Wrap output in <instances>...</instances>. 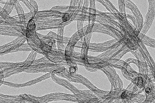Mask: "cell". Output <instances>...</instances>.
Wrapping results in <instances>:
<instances>
[{"label":"cell","instance_id":"6da1fadb","mask_svg":"<svg viewBox=\"0 0 155 103\" xmlns=\"http://www.w3.org/2000/svg\"><path fill=\"white\" fill-rule=\"evenodd\" d=\"M65 69L64 66L52 63L47 59L41 63L32 64L24 72L34 73L51 72L57 74L63 72Z\"/></svg>","mask_w":155,"mask_h":103},{"label":"cell","instance_id":"7a4b0ae2","mask_svg":"<svg viewBox=\"0 0 155 103\" xmlns=\"http://www.w3.org/2000/svg\"><path fill=\"white\" fill-rule=\"evenodd\" d=\"M28 44L31 49L39 54L44 55L49 52L52 47L41 41L36 31H27L26 35Z\"/></svg>","mask_w":155,"mask_h":103},{"label":"cell","instance_id":"3957f363","mask_svg":"<svg viewBox=\"0 0 155 103\" xmlns=\"http://www.w3.org/2000/svg\"><path fill=\"white\" fill-rule=\"evenodd\" d=\"M44 56L51 62L63 66L65 68L69 70V67L67 65L65 56V50L52 48L49 52Z\"/></svg>","mask_w":155,"mask_h":103},{"label":"cell","instance_id":"277c9868","mask_svg":"<svg viewBox=\"0 0 155 103\" xmlns=\"http://www.w3.org/2000/svg\"><path fill=\"white\" fill-rule=\"evenodd\" d=\"M64 14L51 9L39 11L36 13L32 19L36 22L41 20L60 19L61 18Z\"/></svg>","mask_w":155,"mask_h":103},{"label":"cell","instance_id":"5b68a950","mask_svg":"<svg viewBox=\"0 0 155 103\" xmlns=\"http://www.w3.org/2000/svg\"><path fill=\"white\" fill-rule=\"evenodd\" d=\"M62 22L61 18L36 21L35 22L36 30L38 31L57 29L60 26Z\"/></svg>","mask_w":155,"mask_h":103},{"label":"cell","instance_id":"8992f818","mask_svg":"<svg viewBox=\"0 0 155 103\" xmlns=\"http://www.w3.org/2000/svg\"><path fill=\"white\" fill-rule=\"evenodd\" d=\"M149 2V9L146 15L145 23L143 27L141 34L146 33L152 24L155 16V1H148Z\"/></svg>","mask_w":155,"mask_h":103},{"label":"cell","instance_id":"52a82bcc","mask_svg":"<svg viewBox=\"0 0 155 103\" xmlns=\"http://www.w3.org/2000/svg\"><path fill=\"white\" fill-rule=\"evenodd\" d=\"M81 38L78 31L76 32L71 37L65 50V56L66 57H69L71 56L74 51L75 45Z\"/></svg>","mask_w":155,"mask_h":103},{"label":"cell","instance_id":"ba28073f","mask_svg":"<svg viewBox=\"0 0 155 103\" xmlns=\"http://www.w3.org/2000/svg\"><path fill=\"white\" fill-rule=\"evenodd\" d=\"M66 61H70L77 64L84 66L87 65L85 61L82 59L81 53L77 52L74 51H73L71 56L66 59Z\"/></svg>","mask_w":155,"mask_h":103},{"label":"cell","instance_id":"9c48e42d","mask_svg":"<svg viewBox=\"0 0 155 103\" xmlns=\"http://www.w3.org/2000/svg\"><path fill=\"white\" fill-rule=\"evenodd\" d=\"M46 36L50 37L52 38L56 42H58L65 44H67L70 41L71 37H62L52 32H49V33L46 35Z\"/></svg>","mask_w":155,"mask_h":103},{"label":"cell","instance_id":"30bf717a","mask_svg":"<svg viewBox=\"0 0 155 103\" xmlns=\"http://www.w3.org/2000/svg\"><path fill=\"white\" fill-rule=\"evenodd\" d=\"M39 38L44 43L47 44L54 49H56L57 47V44L56 41L50 37L46 36L37 33Z\"/></svg>","mask_w":155,"mask_h":103},{"label":"cell","instance_id":"8fae6325","mask_svg":"<svg viewBox=\"0 0 155 103\" xmlns=\"http://www.w3.org/2000/svg\"><path fill=\"white\" fill-rule=\"evenodd\" d=\"M84 1H71L67 13L71 14L77 10L79 7H83Z\"/></svg>","mask_w":155,"mask_h":103},{"label":"cell","instance_id":"7c38bea8","mask_svg":"<svg viewBox=\"0 0 155 103\" xmlns=\"http://www.w3.org/2000/svg\"><path fill=\"white\" fill-rule=\"evenodd\" d=\"M138 37L139 39L144 43L145 44L150 46L151 47H154L155 46V40L152 39L149 37H148L144 34L139 33L138 35Z\"/></svg>","mask_w":155,"mask_h":103},{"label":"cell","instance_id":"4fadbf2b","mask_svg":"<svg viewBox=\"0 0 155 103\" xmlns=\"http://www.w3.org/2000/svg\"><path fill=\"white\" fill-rule=\"evenodd\" d=\"M24 2L31 13H37L38 11L37 3L34 1H24Z\"/></svg>","mask_w":155,"mask_h":103},{"label":"cell","instance_id":"5bb4252c","mask_svg":"<svg viewBox=\"0 0 155 103\" xmlns=\"http://www.w3.org/2000/svg\"><path fill=\"white\" fill-rule=\"evenodd\" d=\"M94 24H89L82 28L81 30L77 31L79 36L81 38L84 37L86 35L92 32Z\"/></svg>","mask_w":155,"mask_h":103},{"label":"cell","instance_id":"9a60e30c","mask_svg":"<svg viewBox=\"0 0 155 103\" xmlns=\"http://www.w3.org/2000/svg\"><path fill=\"white\" fill-rule=\"evenodd\" d=\"M99 2H100L102 4L104 5L106 7L107 9L109 11L111 12L112 14H118L119 13L117 10L115 8L114 6L109 1H98Z\"/></svg>","mask_w":155,"mask_h":103},{"label":"cell","instance_id":"2e32d148","mask_svg":"<svg viewBox=\"0 0 155 103\" xmlns=\"http://www.w3.org/2000/svg\"><path fill=\"white\" fill-rule=\"evenodd\" d=\"M69 8V6L61 5L54 6L51 9L63 13H67Z\"/></svg>","mask_w":155,"mask_h":103},{"label":"cell","instance_id":"e0dca14e","mask_svg":"<svg viewBox=\"0 0 155 103\" xmlns=\"http://www.w3.org/2000/svg\"><path fill=\"white\" fill-rule=\"evenodd\" d=\"M27 31L30 32L36 31V25L35 22L32 19L28 23L26 26Z\"/></svg>","mask_w":155,"mask_h":103},{"label":"cell","instance_id":"ac0fdd59","mask_svg":"<svg viewBox=\"0 0 155 103\" xmlns=\"http://www.w3.org/2000/svg\"><path fill=\"white\" fill-rule=\"evenodd\" d=\"M37 53L35 51L33 50L29 55L27 59L25 60L26 62H34L35 61L36 56H37Z\"/></svg>","mask_w":155,"mask_h":103},{"label":"cell","instance_id":"d6986e66","mask_svg":"<svg viewBox=\"0 0 155 103\" xmlns=\"http://www.w3.org/2000/svg\"><path fill=\"white\" fill-rule=\"evenodd\" d=\"M119 1V7L120 13L121 14H125V2L124 1Z\"/></svg>","mask_w":155,"mask_h":103},{"label":"cell","instance_id":"ffe728a7","mask_svg":"<svg viewBox=\"0 0 155 103\" xmlns=\"http://www.w3.org/2000/svg\"><path fill=\"white\" fill-rule=\"evenodd\" d=\"M92 34H93V32H91V33L86 35L84 37V39L85 40L86 42L87 46H89Z\"/></svg>","mask_w":155,"mask_h":103},{"label":"cell","instance_id":"44dd1931","mask_svg":"<svg viewBox=\"0 0 155 103\" xmlns=\"http://www.w3.org/2000/svg\"><path fill=\"white\" fill-rule=\"evenodd\" d=\"M65 26V25H61L58 28V30L57 34L59 36L62 37H64V31Z\"/></svg>","mask_w":155,"mask_h":103},{"label":"cell","instance_id":"7402d4cb","mask_svg":"<svg viewBox=\"0 0 155 103\" xmlns=\"http://www.w3.org/2000/svg\"><path fill=\"white\" fill-rule=\"evenodd\" d=\"M71 17V13H64L62 15L61 19L63 22H67L70 20Z\"/></svg>","mask_w":155,"mask_h":103},{"label":"cell","instance_id":"603a6c76","mask_svg":"<svg viewBox=\"0 0 155 103\" xmlns=\"http://www.w3.org/2000/svg\"><path fill=\"white\" fill-rule=\"evenodd\" d=\"M78 67L76 66H71L69 67V71L71 74H76L78 71Z\"/></svg>","mask_w":155,"mask_h":103},{"label":"cell","instance_id":"cb8c5ba5","mask_svg":"<svg viewBox=\"0 0 155 103\" xmlns=\"http://www.w3.org/2000/svg\"><path fill=\"white\" fill-rule=\"evenodd\" d=\"M126 16V18H130L131 19V20H132V21L134 23V25H135V27H136L135 28V29H136V28L137 27V23H136V19H135V18L134 17H133V16H132L128 15V14H127V16Z\"/></svg>","mask_w":155,"mask_h":103},{"label":"cell","instance_id":"d4e9b609","mask_svg":"<svg viewBox=\"0 0 155 103\" xmlns=\"http://www.w3.org/2000/svg\"><path fill=\"white\" fill-rule=\"evenodd\" d=\"M58 49L60 50H65L66 46L63 43L57 42Z\"/></svg>","mask_w":155,"mask_h":103},{"label":"cell","instance_id":"484cf974","mask_svg":"<svg viewBox=\"0 0 155 103\" xmlns=\"http://www.w3.org/2000/svg\"><path fill=\"white\" fill-rule=\"evenodd\" d=\"M84 21H77V30H80L83 28V25Z\"/></svg>","mask_w":155,"mask_h":103},{"label":"cell","instance_id":"4316f807","mask_svg":"<svg viewBox=\"0 0 155 103\" xmlns=\"http://www.w3.org/2000/svg\"><path fill=\"white\" fill-rule=\"evenodd\" d=\"M83 43V42L81 41H78L76 44L75 45L74 48L77 47L79 48H81Z\"/></svg>","mask_w":155,"mask_h":103},{"label":"cell","instance_id":"83f0119b","mask_svg":"<svg viewBox=\"0 0 155 103\" xmlns=\"http://www.w3.org/2000/svg\"><path fill=\"white\" fill-rule=\"evenodd\" d=\"M90 3V8L95 9V1H89Z\"/></svg>","mask_w":155,"mask_h":103},{"label":"cell","instance_id":"f1b7e54d","mask_svg":"<svg viewBox=\"0 0 155 103\" xmlns=\"http://www.w3.org/2000/svg\"><path fill=\"white\" fill-rule=\"evenodd\" d=\"M89 1H84L83 7L88 8L89 7Z\"/></svg>","mask_w":155,"mask_h":103},{"label":"cell","instance_id":"f546056e","mask_svg":"<svg viewBox=\"0 0 155 103\" xmlns=\"http://www.w3.org/2000/svg\"><path fill=\"white\" fill-rule=\"evenodd\" d=\"M85 68L86 69L89 71H90L94 72L97 70L96 69L92 68L87 67L86 66H85Z\"/></svg>","mask_w":155,"mask_h":103},{"label":"cell","instance_id":"4dcf8cb0","mask_svg":"<svg viewBox=\"0 0 155 103\" xmlns=\"http://www.w3.org/2000/svg\"><path fill=\"white\" fill-rule=\"evenodd\" d=\"M3 81H2V80H0V86H1V85L3 83Z\"/></svg>","mask_w":155,"mask_h":103}]
</instances>
